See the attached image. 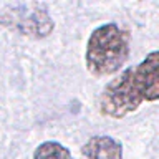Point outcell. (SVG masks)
<instances>
[{"instance_id":"6da1fadb","label":"cell","mask_w":159,"mask_h":159,"mask_svg":"<svg viewBox=\"0 0 159 159\" xmlns=\"http://www.w3.org/2000/svg\"><path fill=\"white\" fill-rule=\"evenodd\" d=\"M159 99V52H151L136 66H131L109 81L99 96V113L121 119L136 111L144 101Z\"/></svg>"},{"instance_id":"7a4b0ae2","label":"cell","mask_w":159,"mask_h":159,"mask_svg":"<svg viewBox=\"0 0 159 159\" xmlns=\"http://www.w3.org/2000/svg\"><path fill=\"white\" fill-rule=\"evenodd\" d=\"M131 52L129 32L118 23H103L91 32L86 43L84 63L94 76H109L126 63Z\"/></svg>"},{"instance_id":"3957f363","label":"cell","mask_w":159,"mask_h":159,"mask_svg":"<svg viewBox=\"0 0 159 159\" xmlns=\"http://www.w3.org/2000/svg\"><path fill=\"white\" fill-rule=\"evenodd\" d=\"M0 23L33 38L48 37L55 28V22L50 17L47 7L40 3L5 7L0 10Z\"/></svg>"},{"instance_id":"277c9868","label":"cell","mask_w":159,"mask_h":159,"mask_svg":"<svg viewBox=\"0 0 159 159\" xmlns=\"http://www.w3.org/2000/svg\"><path fill=\"white\" fill-rule=\"evenodd\" d=\"M81 152L86 159H123V144L111 136L98 134L83 144Z\"/></svg>"},{"instance_id":"5b68a950","label":"cell","mask_w":159,"mask_h":159,"mask_svg":"<svg viewBox=\"0 0 159 159\" xmlns=\"http://www.w3.org/2000/svg\"><path fill=\"white\" fill-rule=\"evenodd\" d=\"M33 159H75L61 143L58 141H45L33 151Z\"/></svg>"}]
</instances>
